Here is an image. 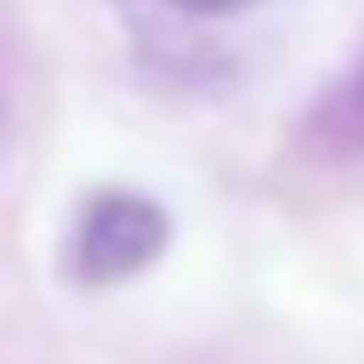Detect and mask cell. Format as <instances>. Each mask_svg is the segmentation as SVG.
Masks as SVG:
<instances>
[{
    "mask_svg": "<svg viewBox=\"0 0 364 364\" xmlns=\"http://www.w3.org/2000/svg\"><path fill=\"white\" fill-rule=\"evenodd\" d=\"M170 243V219L158 200L128 195V188H104L91 195L73 219V237H67V267L85 286H116V279H134L146 273Z\"/></svg>",
    "mask_w": 364,
    "mask_h": 364,
    "instance_id": "cell-1",
    "label": "cell"
},
{
    "mask_svg": "<svg viewBox=\"0 0 364 364\" xmlns=\"http://www.w3.org/2000/svg\"><path fill=\"white\" fill-rule=\"evenodd\" d=\"M176 6H182V13H243V6H255V0H176Z\"/></svg>",
    "mask_w": 364,
    "mask_h": 364,
    "instance_id": "cell-2",
    "label": "cell"
}]
</instances>
